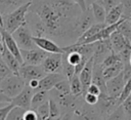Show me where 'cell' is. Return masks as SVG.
<instances>
[{
    "label": "cell",
    "instance_id": "1",
    "mask_svg": "<svg viewBox=\"0 0 131 120\" xmlns=\"http://www.w3.org/2000/svg\"><path fill=\"white\" fill-rule=\"evenodd\" d=\"M82 12L81 7L73 0H32L29 10L36 17V36L67 42L69 45L76 43L80 37L78 22Z\"/></svg>",
    "mask_w": 131,
    "mask_h": 120
},
{
    "label": "cell",
    "instance_id": "2",
    "mask_svg": "<svg viewBox=\"0 0 131 120\" xmlns=\"http://www.w3.org/2000/svg\"><path fill=\"white\" fill-rule=\"evenodd\" d=\"M31 2H28L15 10L2 15V25L5 28V30L9 33H13L19 26H21L24 23L27 22V16L30 10Z\"/></svg>",
    "mask_w": 131,
    "mask_h": 120
},
{
    "label": "cell",
    "instance_id": "3",
    "mask_svg": "<svg viewBox=\"0 0 131 120\" xmlns=\"http://www.w3.org/2000/svg\"><path fill=\"white\" fill-rule=\"evenodd\" d=\"M74 118L73 120H104L103 116L99 112L98 108L95 106L88 105L85 101L84 97L80 99L78 106L73 112Z\"/></svg>",
    "mask_w": 131,
    "mask_h": 120
},
{
    "label": "cell",
    "instance_id": "4",
    "mask_svg": "<svg viewBox=\"0 0 131 120\" xmlns=\"http://www.w3.org/2000/svg\"><path fill=\"white\" fill-rule=\"evenodd\" d=\"M12 36L15 39L20 49H33L37 47V45L34 42V39H33L34 35L32 34V29L28 21L24 23L21 26H19L12 33Z\"/></svg>",
    "mask_w": 131,
    "mask_h": 120
},
{
    "label": "cell",
    "instance_id": "5",
    "mask_svg": "<svg viewBox=\"0 0 131 120\" xmlns=\"http://www.w3.org/2000/svg\"><path fill=\"white\" fill-rule=\"evenodd\" d=\"M26 81L19 76V74L13 73L9 77L5 78L0 82V87L3 92L10 98L15 97L26 86Z\"/></svg>",
    "mask_w": 131,
    "mask_h": 120
},
{
    "label": "cell",
    "instance_id": "6",
    "mask_svg": "<svg viewBox=\"0 0 131 120\" xmlns=\"http://www.w3.org/2000/svg\"><path fill=\"white\" fill-rule=\"evenodd\" d=\"M20 53L24 59V64L34 65V66H41L44 59L49 54V52L39 47L33 49H20Z\"/></svg>",
    "mask_w": 131,
    "mask_h": 120
},
{
    "label": "cell",
    "instance_id": "7",
    "mask_svg": "<svg viewBox=\"0 0 131 120\" xmlns=\"http://www.w3.org/2000/svg\"><path fill=\"white\" fill-rule=\"evenodd\" d=\"M18 74L26 81V83H28L33 79L40 80L45 75H47L41 66H34V65H27V64H23L20 66Z\"/></svg>",
    "mask_w": 131,
    "mask_h": 120
},
{
    "label": "cell",
    "instance_id": "8",
    "mask_svg": "<svg viewBox=\"0 0 131 120\" xmlns=\"http://www.w3.org/2000/svg\"><path fill=\"white\" fill-rule=\"evenodd\" d=\"M41 67L46 74L62 73V53H49Z\"/></svg>",
    "mask_w": 131,
    "mask_h": 120
},
{
    "label": "cell",
    "instance_id": "9",
    "mask_svg": "<svg viewBox=\"0 0 131 120\" xmlns=\"http://www.w3.org/2000/svg\"><path fill=\"white\" fill-rule=\"evenodd\" d=\"M119 106H120V104H119L118 98L112 97L107 93H101L99 95V99L96 105V107L98 108L99 112L101 113V115L103 116L104 119L113 111H115Z\"/></svg>",
    "mask_w": 131,
    "mask_h": 120
},
{
    "label": "cell",
    "instance_id": "10",
    "mask_svg": "<svg viewBox=\"0 0 131 120\" xmlns=\"http://www.w3.org/2000/svg\"><path fill=\"white\" fill-rule=\"evenodd\" d=\"M34 42L37 45V47L49 52V53H63V47L59 46L54 40L48 38V37H43V36H33Z\"/></svg>",
    "mask_w": 131,
    "mask_h": 120
},
{
    "label": "cell",
    "instance_id": "11",
    "mask_svg": "<svg viewBox=\"0 0 131 120\" xmlns=\"http://www.w3.org/2000/svg\"><path fill=\"white\" fill-rule=\"evenodd\" d=\"M33 95H34V90L29 86V84H26V86L21 90V92L18 93L15 97H13L11 99V103L15 107H19L25 110L31 109Z\"/></svg>",
    "mask_w": 131,
    "mask_h": 120
},
{
    "label": "cell",
    "instance_id": "12",
    "mask_svg": "<svg viewBox=\"0 0 131 120\" xmlns=\"http://www.w3.org/2000/svg\"><path fill=\"white\" fill-rule=\"evenodd\" d=\"M113 51L112 49V44L110 38L99 40L95 42V50L93 54L94 63L95 64H101L103 59Z\"/></svg>",
    "mask_w": 131,
    "mask_h": 120
},
{
    "label": "cell",
    "instance_id": "13",
    "mask_svg": "<svg viewBox=\"0 0 131 120\" xmlns=\"http://www.w3.org/2000/svg\"><path fill=\"white\" fill-rule=\"evenodd\" d=\"M125 79L123 76V72L120 73L118 76L110 79L106 81V93L112 97L119 98L124 86H125Z\"/></svg>",
    "mask_w": 131,
    "mask_h": 120
},
{
    "label": "cell",
    "instance_id": "14",
    "mask_svg": "<svg viewBox=\"0 0 131 120\" xmlns=\"http://www.w3.org/2000/svg\"><path fill=\"white\" fill-rule=\"evenodd\" d=\"M64 78H66V76L62 73H50V74H47L42 79H40L39 88L37 90H47V91H50V90H52L54 88V86L58 82H60Z\"/></svg>",
    "mask_w": 131,
    "mask_h": 120
},
{
    "label": "cell",
    "instance_id": "15",
    "mask_svg": "<svg viewBox=\"0 0 131 120\" xmlns=\"http://www.w3.org/2000/svg\"><path fill=\"white\" fill-rule=\"evenodd\" d=\"M111 44H112V49L114 52L119 53L125 48H131V42L127 40L118 30H116L110 37Z\"/></svg>",
    "mask_w": 131,
    "mask_h": 120
},
{
    "label": "cell",
    "instance_id": "16",
    "mask_svg": "<svg viewBox=\"0 0 131 120\" xmlns=\"http://www.w3.org/2000/svg\"><path fill=\"white\" fill-rule=\"evenodd\" d=\"M96 23L94 15L92 13L91 7H88L86 10H84L80 17H79V22H78V33L81 36L86 30H88L92 25H94Z\"/></svg>",
    "mask_w": 131,
    "mask_h": 120
},
{
    "label": "cell",
    "instance_id": "17",
    "mask_svg": "<svg viewBox=\"0 0 131 120\" xmlns=\"http://www.w3.org/2000/svg\"><path fill=\"white\" fill-rule=\"evenodd\" d=\"M93 67H94V58H93V56H92V57L87 62V64L85 65L84 69L82 70V72H81L80 75H79L80 80H81L82 85H83V91H84V93L87 91L88 86L92 83ZM84 93H83V94H84Z\"/></svg>",
    "mask_w": 131,
    "mask_h": 120
},
{
    "label": "cell",
    "instance_id": "18",
    "mask_svg": "<svg viewBox=\"0 0 131 120\" xmlns=\"http://www.w3.org/2000/svg\"><path fill=\"white\" fill-rule=\"evenodd\" d=\"M103 67L101 64H95L93 67V75H92V83L96 84L100 89L101 93H106V81L103 78Z\"/></svg>",
    "mask_w": 131,
    "mask_h": 120
},
{
    "label": "cell",
    "instance_id": "19",
    "mask_svg": "<svg viewBox=\"0 0 131 120\" xmlns=\"http://www.w3.org/2000/svg\"><path fill=\"white\" fill-rule=\"evenodd\" d=\"M1 56L3 58V61L6 63V65L9 67V69L15 73V74H18V71H19V68L21 66V64L19 63V61L15 57V55L5 46L4 50L1 52Z\"/></svg>",
    "mask_w": 131,
    "mask_h": 120
},
{
    "label": "cell",
    "instance_id": "20",
    "mask_svg": "<svg viewBox=\"0 0 131 120\" xmlns=\"http://www.w3.org/2000/svg\"><path fill=\"white\" fill-rule=\"evenodd\" d=\"M32 0H0V13L7 14Z\"/></svg>",
    "mask_w": 131,
    "mask_h": 120
},
{
    "label": "cell",
    "instance_id": "21",
    "mask_svg": "<svg viewBox=\"0 0 131 120\" xmlns=\"http://www.w3.org/2000/svg\"><path fill=\"white\" fill-rule=\"evenodd\" d=\"M105 26H106L105 23H95L94 25H92L88 30H86V31L78 38V40L76 41V43H77V44H82V43H84L86 40L90 39L91 37H93L94 35H96L97 33H99Z\"/></svg>",
    "mask_w": 131,
    "mask_h": 120
},
{
    "label": "cell",
    "instance_id": "22",
    "mask_svg": "<svg viewBox=\"0 0 131 120\" xmlns=\"http://www.w3.org/2000/svg\"><path fill=\"white\" fill-rule=\"evenodd\" d=\"M123 16H124V9H123L122 4L120 3L119 5L115 6L114 8H112V9L106 13L105 24H106V25L116 24V23H118Z\"/></svg>",
    "mask_w": 131,
    "mask_h": 120
},
{
    "label": "cell",
    "instance_id": "23",
    "mask_svg": "<svg viewBox=\"0 0 131 120\" xmlns=\"http://www.w3.org/2000/svg\"><path fill=\"white\" fill-rule=\"evenodd\" d=\"M49 97H50V93L47 90H37V91H34V95H33V98H32L31 109L36 110L41 105H43L44 103L48 102Z\"/></svg>",
    "mask_w": 131,
    "mask_h": 120
},
{
    "label": "cell",
    "instance_id": "24",
    "mask_svg": "<svg viewBox=\"0 0 131 120\" xmlns=\"http://www.w3.org/2000/svg\"><path fill=\"white\" fill-rule=\"evenodd\" d=\"M90 7H91V10H92V13L94 15V18H95L96 23H105L106 10L103 7V5L101 4L100 0L91 4Z\"/></svg>",
    "mask_w": 131,
    "mask_h": 120
},
{
    "label": "cell",
    "instance_id": "25",
    "mask_svg": "<svg viewBox=\"0 0 131 120\" xmlns=\"http://www.w3.org/2000/svg\"><path fill=\"white\" fill-rule=\"evenodd\" d=\"M123 69H124V63L121 62V63H118L114 66H110V67H106V68H103V78L105 79V81L118 76L120 73L123 72Z\"/></svg>",
    "mask_w": 131,
    "mask_h": 120
},
{
    "label": "cell",
    "instance_id": "26",
    "mask_svg": "<svg viewBox=\"0 0 131 120\" xmlns=\"http://www.w3.org/2000/svg\"><path fill=\"white\" fill-rule=\"evenodd\" d=\"M69 81H70V86H71V92L77 96L83 95V93H84L83 85H82L79 75H74V77Z\"/></svg>",
    "mask_w": 131,
    "mask_h": 120
},
{
    "label": "cell",
    "instance_id": "27",
    "mask_svg": "<svg viewBox=\"0 0 131 120\" xmlns=\"http://www.w3.org/2000/svg\"><path fill=\"white\" fill-rule=\"evenodd\" d=\"M49 115H50V118L54 119V120H59L60 117L62 116V113H61V109L58 105V103L53 99L52 97H49Z\"/></svg>",
    "mask_w": 131,
    "mask_h": 120
},
{
    "label": "cell",
    "instance_id": "28",
    "mask_svg": "<svg viewBox=\"0 0 131 120\" xmlns=\"http://www.w3.org/2000/svg\"><path fill=\"white\" fill-rule=\"evenodd\" d=\"M127 40L131 42V22L129 18H125L117 29Z\"/></svg>",
    "mask_w": 131,
    "mask_h": 120
},
{
    "label": "cell",
    "instance_id": "29",
    "mask_svg": "<svg viewBox=\"0 0 131 120\" xmlns=\"http://www.w3.org/2000/svg\"><path fill=\"white\" fill-rule=\"evenodd\" d=\"M121 62H122V58H121V56L119 55V53H116V52L112 51V52L103 59V62L101 63V65H102L103 68H106V67H110V66H114V65H116V64H118V63H121Z\"/></svg>",
    "mask_w": 131,
    "mask_h": 120
},
{
    "label": "cell",
    "instance_id": "30",
    "mask_svg": "<svg viewBox=\"0 0 131 120\" xmlns=\"http://www.w3.org/2000/svg\"><path fill=\"white\" fill-rule=\"evenodd\" d=\"M126 114L123 110V107L120 105L115 111H113L108 116L105 117L104 120H126Z\"/></svg>",
    "mask_w": 131,
    "mask_h": 120
},
{
    "label": "cell",
    "instance_id": "31",
    "mask_svg": "<svg viewBox=\"0 0 131 120\" xmlns=\"http://www.w3.org/2000/svg\"><path fill=\"white\" fill-rule=\"evenodd\" d=\"M54 90H56L57 92L59 93H63V94H67V93H71V86H70V81L64 78L63 80H61L60 82H58L54 88Z\"/></svg>",
    "mask_w": 131,
    "mask_h": 120
},
{
    "label": "cell",
    "instance_id": "32",
    "mask_svg": "<svg viewBox=\"0 0 131 120\" xmlns=\"http://www.w3.org/2000/svg\"><path fill=\"white\" fill-rule=\"evenodd\" d=\"M13 72L9 69V67L6 65V63L3 61L1 53H0V82L2 80H4L5 78L9 77L10 75H12Z\"/></svg>",
    "mask_w": 131,
    "mask_h": 120
},
{
    "label": "cell",
    "instance_id": "33",
    "mask_svg": "<svg viewBox=\"0 0 131 120\" xmlns=\"http://www.w3.org/2000/svg\"><path fill=\"white\" fill-rule=\"evenodd\" d=\"M24 113H25V109L19 107H14L8 114L6 120H24Z\"/></svg>",
    "mask_w": 131,
    "mask_h": 120
},
{
    "label": "cell",
    "instance_id": "34",
    "mask_svg": "<svg viewBox=\"0 0 131 120\" xmlns=\"http://www.w3.org/2000/svg\"><path fill=\"white\" fill-rule=\"evenodd\" d=\"M130 94H131V78L125 83V86H124V88H123V90H122V92H121V94L118 98L119 104L121 105Z\"/></svg>",
    "mask_w": 131,
    "mask_h": 120
},
{
    "label": "cell",
    "instance_id": "35",
    "mask_svg": "<svg viewBox=\"0 0 131 120\" xmlns=\"http://www.w3.org/2000/svg\"><path fill=\"white\" fill-rule=\"evenodd\" d=\"M83 97H84V101L88 104V105H91V106H95L97 105L98 103V99H99V96L95 95V94H92L90 92H85L83 94Z\"/></svg>",
    "mask_w": 131,
    "mask_h": 120
},
{
    "label": "cell",
    "instance_id": "36",
    "mask_svg": "<svg viewBox=\"0 0 131 120\" xmlns=\"http://www.w3.org/2000/svg\"><path fill=\"white\" fill-rule=\"evenodd\" d=\"M14 107H15V106H14L12 103L7 104L5 107H1V108H0V120H6L8 114L10 113V111H11Z\"/></svg>",
    "mask_w": 131,
    "mask_h": 120
},
{
    "label": "cell",
    "instance_id": "37",
    "mask_svg": "<svg viewBox=\"0 0 131 120\" xmlns=\"http://www.w3.org/2000/svg\"><path fill=\"white\" fill-rule=\"evenodd\" d=\"M100 2H101V4L103 5V7L105 8L106 13H107L112 8H114L115 6H117V5H119V4L121 3L120 0H100Z\"/></svg>",
    "mask_w": 131,
    "mask_h": 120
},
{
    "label": "cell",
    "instance_id": "38",
    "mask_svg": "<svg viewBox=\"0 0 131 120\" xmlns=\"http://www.w3.org/2000/svg\"><path fill=\"white\" fill-rule=\"evenodd\" d=\"M124 9V16L129 18L131 17V0H120Z\"/></svg>",
    "mask_w": 131,
    "mask_h": 120
},
{
    "label": "cell",
    "instance_id": "39",
    "mask_svg": "<svg viewBox=\"0 0 131 120\" xmlns=\"http://www.w3.org/2000/svg\"><path fill=\"white\" fill-rule=\"evenodd\" d=\"M121 106L123 107V110H124V112H125L127 118L131 117V95H129V96L121 104Z\"/></svg>",
    "mask_w": 131,
    "mask_h": 120
},
{
    "label": "cell",
    "instance_id": "40",
    "mask_svg": "<svg viewBox=\"0 0 131 120\" xmlns=\"http://www.w3.org/2000/svg\"><path fill=\"white\" fill-rule=\"evenodd\" d=\"M24 120H38V114L34 109L25 110L24 113Z\"/></svg>",
    "mask_w": 131,
    "mask_h": 120
},
{
    "label": "cell",
    "instance_id": "41",
    "mask_svg": "<svg viewBox=\"0 0 131 120\" xmlns=\"http://www.w3.org/2000/svg\"><path fill=\"white\" fill-rule=\"evenodd\" d=\"M86 92H90V93H92V94H95V95L99 96V95L101 94V89H100L96 84L91 83V84L88 86V88H87V91H86Z\"/></svg>",
    "mask_w": 131,
    "mask_h": 120
},
{
    "label": "cell",
    "instance_id": "42",
    "mask_svg": "<svg viewBox=\"0 0 131 120\" xmlns=\"http://www.w3.org/2000/svg\"><path fill=\"white\" fill-rule=\"evenodd\" d=\"M11 99L12 98H10L9 96H7L3 92V90L1 89V87H0V104H10L11 103Z\"/></svg>",
    "mask_w": 131,
    "mask_h": 120
},
{
    "label": "cell",
    "instance_id": "43",
    "mask_svg": "<svg viewBox=\"0 0 131 120\" xmlns=\"http://www.w3.org/2000/svg\"><path fill=\"white\" fill-rule=\"evenodd\" d=\"M27 84H29V86L34 90V91H36L38 88H39V84H40V80L39 79H33V80H31V81H29Z\"/></svg>",
    "mask_w": 131,
    "mask_h": 120
},
{
    "label": "cell",
    "instance_id": "44",
    "mask_svg": "<svg viewBox=\"0 0 131 120\" xmlns=\"http://www.w3.org/2000/svg\"><path fill=\"white\" fill-rule=\"evenodd\" d=\"M75 3H77L80 7H81V9L84 11V10H86L88 7H87V5H86V1L85 0H73Z\"/></svg>",
    "mask_w": 131,
    "mask_h": 120
},
{
    "label": "cell",
    "instance_id": "45",
    "mask_svg": "<svg viewBox=\"0 0 131 120\" xmlns=\"http://www.w3.org/2000/svg\"><path fill=\"white\" fill-rule=\"evenodd\" d=\"M73 118H74V114H73V112H68V113L63 114V115L60 117L59 120H73Z\"/></svg>",
    "mask_w": 131,
    "mask_h": 120
},
{
    "label": "cell",
    "instance_id": "46",
    "mask_svg": "<svg viewBox=\"0 0 131 120\" xmlns=\"http://www.w3.org/2000/svg\"><path fill=\"white\" fill-rule=\"evenodd\" d=\"M4 48H5V43H4V40H3L2 35L0 34V53L4 50Z\"/></svg>",
    "mask_w": 131,
    "mask_h": 120
},
{
    "label": "cell",
    "instance_id": "47",
    "mask_svg": "<svg viewBox=\"0 0 131 120\" xmlns=\"http://www.w3.org/2000/svg\"><path fill=\"white\" fill-rule=\"evenodd\" d=\"M85 1H86V5H87V7H90L91 4H93L94 2H97L98 0H85Z\"/></svg>",
    "mask_w": 131,
    "mask_h": 120
},
{
    "label": "cell",
    "instance_id": "48",
    "mask_svg": "<svg viewBox=\"0 0 131 120\" xmlns=\"http://www.w3.org/2000/svg\"><path fill=\"white\" fill-rule=\"evenodd\" d=\"M129 64H130V66H131V56H130V59H129Z\"/></svg>",
    "mask_w": 131,
    "mask_h": 120
},
{
    "label": "cell",
    "instance_id": "49",
    "mask_svg": "<svg viewBox=\"0 0 131 120\" xmlns=\"http://www.w3.org/2000/svg\"><path fill=\"white\" fill-rule=\"evenodd\" d=\"M127 120H131V117H129V118H127Z\"/></svg>",
    "mask_w": 131,
    "mask_h": 120
},
{
    "label": "cell",
    "instance_id": "50",
    "mask_svg": "<svg viewBox=\"0 0 131 120\" xmlns=\"http://www.w3.org/2000/svg\"><path fill=\"white\" fill-rule=\"evenodd\" d=\"M129 21H130V22H131V17H129Z\"/></svg>",
    "mask_w": 131,
    "mask_h": 120
},
{
    "label": "cell",
    "instance_id": "51",
    "mask_svg": "<svg viewBox=\"0 0 131 120\" xmlns=\"http://www.w3.org/2000/svg\"><path fill=\"white\" fill-rule=\"evenodd\" d=\"M0 34H1V32H0Z\"/></svg>",
    "mask_w": 131,
    "mask_h": 120
},
{
    "label": "cell",
    "instance_id": "52",
    "mask_svg": "<svg viewBox=\"0 0 131 120\" xmlns=\"http://www.w3.org/2000/svg\"><path fill=\"white\" fill-rule=\"evenodd\" d=\"M126 120H127V119H126Z\"/></svg>",
    "mask_w": 131,
    "mask_h": 120
},
{
    "label": "cell",
    "instance_id": "53",
    "mask_svg": "<svg viewBox=\"0 0 131 120\" xmlns=\"http://www.w3.org/2000/svg\"><path fill=\"white\" fill-rule=\"evenodd\" d=\"M130 95H131V94H130Z\"/></svg>",
    "mask_w": 131,
    "mask_h": 120
}]
</instances>
